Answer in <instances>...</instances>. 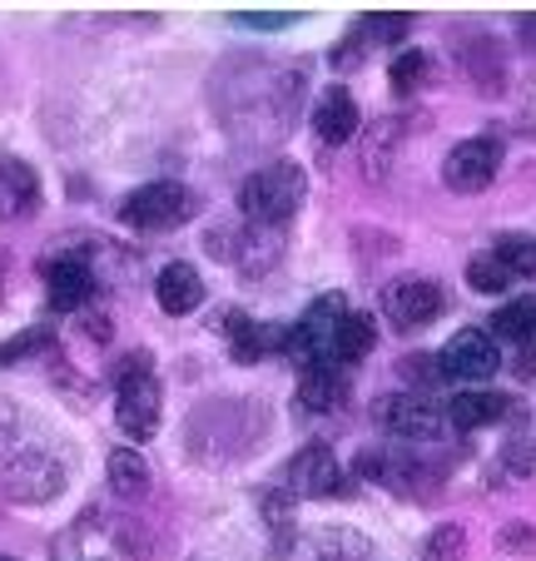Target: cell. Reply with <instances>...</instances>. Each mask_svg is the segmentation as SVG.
I'll use <instances>...</instances> for the list:
<instances>
[{
	"instance_id": "obj_1",
	"label": "cell",
	"mask_w": 536,
	"mask_h": 561,
	"mask_svg": "<svg viewBox=\"0 0 536 561\" xmlns=\"http://www.w3.org/2000/svg\"><path fill=\"white\" fill-rule=\"evenodd\" d=\"M304 199H308V174L298 170V164H288V159L263 164V170H253L249 180L239 184V209L249 214L253 229H278V224H288L304 209Z\"/></svg>"
},
{
	"instance_id": "obj_2",
	"label": "cell",
	"mask_w": 536,
	"mask_h": 561,
	"mask_svg": "<svg viewBox=\"0 0 536 561\" xmlns=\"http://www.w3.org/2000/svg\"><path fill=\"white\" fill-rule=\"evenodd\" d=\"M190 209H194V199L184 184L159 180V184H145V190L129 194V199L119 204V219L139 233H159V229H179V224L190 219Z\"/></svg>"
},
{
	"instance_id": "obj_3",
	"label": "cell",
	"mask_w": 536,
	"mask_h": 561,
	"mask_svg": "<svg viewBox=\"0 0 536 561\" xmlns=\"http://www.w3.org/2000/svg\"><path fill=\"white\" fill-rule=\"evenodd\" d=\"M373 423L388 437H398V443H437L447 433V417L427 398H418V392H388V398H378L373 403Z\"/></svg>"
},
{
	"instance_id": "obj_4",
	"label": "cell",
	"mask_w": 536,
	"mask_h": 561,
	"mask_svg": "<svg viewBox=\"0 0 536 561\" xmlns=\"http://www.w3.org/2000/svg\"><path fill=\"white\" fill-rule=\"evenodd\" d=\"M497 170H502V139L482 135V139H463V145L447 154L442 180H447V190H457V194H482L487 184L497 180Z\"/></svg>"
},
{
	"instance_id": "obj_5",
	"label": "cell",
	"mask_w": 536,
	"mask_h": 561,
	"mask_svg": "<svg viewBox=\"0 0 536 561\" xmlns=\"http://www.w3.org/2000/svg\"><path fill=\"white\" fill-rule=\"evenodd\" d=\"M442 363V378H457V382H487L497 368H502V348H497L492 333L482 329H463L447 348L437 353Z\"/></svg>"
},
{
	"instance_id": "obj_6",
	"label": "cell",
	"mask_w": 536,
	"mask_h": 561,
	"mask_svg": "<svg viewBox=\"0 0 536 561\" xmlns=\"http://www.w3.org/2000/svg\"><path fill=\"white\" fill-rule=\"evenodd\" d=\"M442 308H447V294H442L432 278H398V284L383 294V313H388L398 329H427Z\"/></svg>"
},
{
	"instance_id": "obj_7",
	"label": "cell",
	"mask_w": 536,
	"mask_h": 561,
	"mask_svg": "<svg viewBox=\"0 0 536 561\" xmlns=\"http://www.w3.org/2000/svg\"><path fill=\"white\" fill-rule=\"evenodd\" d=\"M0 482H5V492H11L15 502H50L55 492L65 488V472H60V462H50L45 453H21L0 467Z\"/></svg>"
},
{
	"instance_id": "obj_8",
	"label": "cell",
	"mask_w": 536,
	"mask_h": 561,
	"mask_svg": "<svg viewBox=\"0 0 536 561\" xmlns=\"http://www.w3.org/2000/svg\"><path fill=\"white\" fill-rule=\"evenodd\" d=\"M115 423L125 427L135 443H145V437L159 433V382L149 378H129L119 382V398H115Z\"/></svg>"
},
{
	"instance_id": "obj_9",
	"label": "cell",
	"mask_w": 536,
	"mask_h": 561,
	"mask_svg": "<svg viewBox=\"0 0 536 561\" xmlns=\"http://www.w3.org/2000/svg\"><path fill=\"white\" fill-rule=\"evenodd\" d=\"M41 274H45V284H50V304L60 308V313H80V308L90 304V294H95V274H90V264L75 254L45 259Z\"/></svg>"
},
{
	"instance_id": "obj_10",
	"label": "cell",
	"mask_w": 536,
	"mask_h": 561,
	"mask_svg": "<svg viewBox=\"0 0 536 561\" xmlns=\"http://www.w3.org/2000/svg\"><path fill=\"white\" fill-rule=\"evenodd\" d=\"M288 488L298 492V497H338L343 492V477H338V462H333V453H328L323 443H313V447H304V453L288 462Z\"/></svg>"
},
{
	"instance_id": "obj_11",
	"label": "cell",
	"mask_w": 536,
	"mask_h": 561,
	"mask_svg": "<svg viewBox=\"0 0 536 561\" xmlns=\"http://www.w3.org/2000/svg\"><path fill=\"white\" fill-rule=\"evenodd\" d=\"M506 413H512V398H502V392H492V388H467V392H457L453 403H447V423L463 427V433L497 427Z\"/></svg>"
},
{
	"instance_id": "obj_12",
	"label": "cell",
	"mask_w": 536,
	"mask_h": 561,
	"mask_svg": "<svg viewBox=\"0 0 536 561\" xmlns=\"http://www.w3.org/2000/svg\"><path fill=\"white\" fill-rule=\"evenodd\" d=\"M343 398H347V373L338 363H304V373H298V403L308 413H333Z\"/></svg>"
},
{
	"instance_id": "obj_13",
	"label": "cell",
	"mask_w": 536,
	"mask_h": 561,
	"mask_svg": "<svg viewBox=\"0 0 536 561\" xmlns=\"http://www.w3.org/2000/svg\"><path fill=\"white\" fill-rule=\"evenodd\" d=\"M229 353L239 363H259V358H269V353H288V329L253 323V318L233 313L229 318Z\"/></svg>"
},
{
	"instance_id": "obj_14",
	"label": "cell",
	"mask_w": 536,
	"mask_h": 561,
	"mask_svg": "<svg viewBox=\"0 0 536 561\" xmlns=\"http://www.w3.org/2000/svg\"><path fill=\"white\" fill-rule=\"evenodd\" d=\"M357 125H363V115H357L353 95H347L343 85H333L323 100H318V110H313V135L323 139L328 149H333V145H347V139L357 135Z\"/></svg>"
},
{
	"instance_id": "obj_15",
	"label": "cell",
	"mask_w": 536,
	"mask_h": 561,
	"mask_svg": "<svg viewBox=\"0 0 536 561\" xmlns=\"http://www.w3.org/2000/svg\"><path fill=\"white\" fill-rule=\"evenodd\" d=\"M155 298H159V308L164 313H194L199 308V298H204V284H199V274H194L190 264H169L164 274L155 278Z\"/></svg>"
},
{
	"instance_id": "obj_16",
	"label": "cell",
	"mask_w": 536,
	"mask_h": 561,
	"mask_svg": "<svg viewBox=\"0 0 536 561\" xmlns=\"http://www.w3.org/2000/svg\"><path fill=\"white\" fill-rule=\"evenodd\" d=\"M402 145V119L398 115H383L368 125V139H363V174L368 180H383L392 170V154Z\"/></svg>"
},
{
	"instance_id": "obj_17",
	"label": "cell",
	"mask_w": 536,
	"mask_h": 561,
	"mask_svg": "<svg viewBox=\"0 0 536 561\" xmlns=\"http://www.w3.org/2000/svg\"><path fill=\"white\" fill-rule=\"evenodd\" d=\"M373 339H378V329H373L368 313H343V323H338V333H333V348H328V363L347 368V363L368 358Z\"/></svg>"
},
{
	"instance_id": "obj_18",
	"label": "cell",
	"mask_w": 536,
	"mask_h": 561,
	"mask_svg": "<svg viewBox=\"0 0 536 561\" xmlns=\"http://www.w3.org/2000/svg\"><path fill=\"white\" fill-rule=\"evenodd\" d=\"M0 190H5V209L11 214H31L35 204H41V180H35V170L25 164V159H0Z\"/></svg>"
},
{
	"instance_id": "obj_19",
	"label": "cell",
	"mask_w": 536,
	"mask_h": 561,
	"mask_svg": "<svg viewBox=\"0 0 536 561\" xmlns=\"http://www.w3.org/2000/svg\"><path fill=\"white\" fill-rule=\"evenodd\" d=\"M492 339L502 343H536V294L526 298H512V304H502L492 313Z\"/></svg>"
},
{
	"instance_id": "obj_20",
	"label": "cell",
	"mask_w": 536,
	"mask_h": 561,
	"mask_svg": "<svg viewBox=\"0 0 536 561\" xmlns=\"http://www.w3.org/2000/svg\"><path fill=\"white\" fill-rule=\"evenodd\" d=\"M105 472H110V492H119V497L135 502V497H145L149 492V467H145V457L129 453V447L125 453H110Z\"/></svg>"
},
{
	"instance_id": "obj_21",
	"label": "cell",
	"mask_w": 536,
	"mask_h": 561,
	"mask_svg": "<svg viewBox=\"0 0 536 561\" xmlns=\"http://www.w3.org/2000/svg\"><path fill=\"white\" fill-rule=\"evenodd\" d=\"M492 259L512 278H536V239L532 233H502L492 244Z\"/></svg>"
},
{
	"instance_id": "obj_22",
	"label": "cell",
	"mask_w": 536,
	"mask_h": 561,
	"mask_svg": "<svg viewBox=\"0 0 536 561\" xmlns=\"http://www.w3.org/2000/svg\"><path fill=\"white\" fill-rule=\"evenodd\" d=\"M427 80H432V55L427 50H402L398 60H392V70H388L392 95H418Z\"/></svg>"
},
{
	"instance_id": "obj_23",
	"label": "cell",
	"mask_w": 536,
	"mask_h": 561,
	"mask_svg": "<svg viewBox=\"0 0 536 561\" xmlns=\"http://www.w3.org/2000/svg\"><path fill=\"white\" fill-rule=\"evenodd\" d=\"M422 561H467V531L457 527V522L432 527L427 547H422Z\"/></svg>"
},
{
	"instance_id": "obj_24",
	"label": "cell",
	"mask_w": 536,
	"mask_h": 561,
	"mask_svg": "<svg viewBox=\"0 0 536 561\" xmlns=\"http://www.w3.org/2000/svg\"><path fill=\"white\" fill-rule=\"evenodd\" d=\"M408 31H412V15H368L353 35L363 45H398V41H408Z\"/></svg>"
},
{
	"instance_id": "obj_25",
	"label": "cell",
	"mask_w": 536,
	"mask_h": 561,
	"mask_svg": "<svg viewBox=\"0 0 536 561\" xmlns=\"http://www.w3.org/2000/svg\"><path fill=\"white\" fill-rule=\"evenodd\" d=\"M467 284H472V294H506L512 274H506L492 254H477L472 264H467Z\"/></svg>"
},
{
	"instance_id": "obj_26",
	"label": "cell",
	"mask_w": 536,
	"mask_h": 561,
	"mask_svg": "<svg viewBox=\"0 0 536 561\" xmlns=\"http://www.w3.org/2000/svg\"><path fill=\"white\" fill-rule=\"evenodd\" d=\"M398 373L412 382V388H437V382H447V378H442L437 353H412V358L398 363Z\"/></svg>"
},
{
	"instance_id": "obj_27",
	"label": "cell",
	"mask_w": 536,
	"mask_h": 561,
	"mask_svg": "<svg viewBox=\"0 0 536 561\" xmlns=\"http://www.w3.org/2000/svg\"><path fill=\"white\" fill-rule=\"evenodd\" d=\"M502 462H506V472L512 477H532L536 472V443L532 437H506Z\"/></svg>"
},
{
	"instance_id": "obj_28",
	"label": "cell",
	"mask_w": 536,
	"mask_h": 561,
	"mask_svg": "<svg viewBox=\"0 0 536 561\" xmlns=\"http://www.w3.org/2000/svg\"><path fill=\"white\" fill-rule=\"evenodd\" d=\"M41 348H50V333H45V329H25L15 343H5V348H0V368H11V363L31 358V353H41Z\"/></svg>"
},
{
	"instance_id": "obj_29",
	"label": "cell",
	"mask_w": 536,
	"mask_h": 561,
	"mask_svg": "<svg viewBox=\"0 0 536 561\" xmlns=\"http://www.w3.org/2000/svg\"><path fill=\"white\" fill-rule=\"evenodd\" d=\"M502 547L516 551V557H536V527H526V522H512V527H502Z\"/></svg>"
},
{
	"instance_id": "obj_30",
	"label": "cell",
	"mask_w": 536,
	"mask_h": 561,
	"mask_svg": "<svg viewBox=\"0 0 536 561\" xmlns=\"http://www.w3.org/2000/svg\"><path fill=\"white\" fill-rule=\"evenodd\" d=\"M233 21L253 25V31H284V25H294V15H288V11H239Z\"/></svg>"
},
{
	"instance_id": "obj_31",
	"label": "cell",
	"mask_w": 536,
	"mask_h": 561,
	"mask_svg": "<svg viewBox=\"0 0 536 561\" xmlns=\"http://www.w3.org/2000/svg\"><path fill=\"white\" fill-rule=\"evenodd\" d=\"M149 373V353H135V358H125L115 368V382H129V378H145Z\"/></svg>"
},
{
	"instance_id": "obj_32",
	"label": "cell",
	"mask_w": 536,
	"mask_h": 561,
	"mask_svg": "<svg viewBox=\"0 0 536 561\" xmlns=\"http://www.w3.org/2000/svg\"><path fill=\"white\" fill-rule=\"evenodd\" d=\"M516 373H522V378H536V343H526V348H522V363H516Z\"/></svg>"
},
{
	"instance_id": "obj_33",
	"label": "cell",
	"mask_w": 536,
	"mask_h": 561,
	"mask_svg": "<svg viewBox=\"0 0 536 561\" xmlns=\"http://www.w3.org/2000/svg\"><path fill=\"white\" fill-rule=\"evenodd\" d=\"M0 561H15V557H0Z\"/></svg>"
}]
</instances>
